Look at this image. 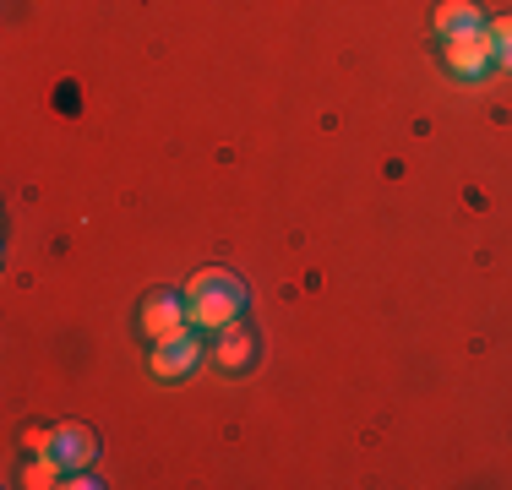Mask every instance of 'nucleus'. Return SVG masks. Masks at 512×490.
I'll return each mask as SVG.
<instances>
[{
	"label": "nucleus",
	"instance_id": "obj_1",
	"mask_svg": "<svg viewBox=\"0 0 512 490\" xmlns=\"http://www.w3.org/2000/svg\"><path fill=\"white\" fill-rule=\"evenodd\" d=\"M186 311H191V327L218 333V327L246 316V284L235 273H224V267H207V273H197L186 284Z\"/></svg>",
	"mask_w": 512,
	"mask_h": 490
},
{
	"label": "nucleus",
	"instance_id": "obj_2",
	"mask_svg": "<svg viewBox=\"0 0 512 490\" xmlns=\"http://www.w3.org/2000/svg\"><path fill=\"white\" fill-rule=\"evenodd\" d=\"M202 354H207V333L202 327H180V333L158 338L148 349V371L158 382H180V376H191L202 365Z\"/></svg>",
	"mask_w": 512,
	"mask_h": 490
},
{
	"label": "nucleus",
	"instance_id": "obj_3",
	"mask_svg": "<svg viewBox=\"0 0 512 490\" xmlns=\"http://www.w3.org/2000/svg\"><path fill=\"white\" fill-rule=\"evenodd\" d=\"M442 66H447V77H458V82H485L496 71V44H491V33H458V39H442Z\"/></svg>",
	"mask_w": 512,
	"mask_h": 490
},
{
	"label": "nucleus",
	"instance_id": "obj_4",
	"mask_svg": "<svg viewBox=\"0 0 512 490\" xmlns=\"http://www.w3.org/2000/svg\"><path fill=\"white\" fill-rule=\"evenodd\" d=\"M142 338L158 343L169 333H180V327H191V311H186V294H169V289H153L148 300H142V316H137Z\"/></svg>",
	"mask_w": 512,
	"mask_h": 490
},
{
	"label": "nucleus",
	"instance_id": "obj_5",
	"mask_svg": "<svg viewBox=\"0 0 512 490\" xmlns=\"http://www.w3.org/2000/svg\"><path fill=\"white\" fill-rule=\"evenodd\" d=\"M207 354H213V365L224 376H240V371H251V365H256V333L246 322H229V327H218V333H213Z\"/></svg>",
	"mask_w": 512,
	"mask_h": 490
},
{
	"label": "nucleus",
	"instance_id": "obj_6",
	"mask_svg": "<svg viewBox=\"0 0 512 490\" xmlns=\"http://www.w3.org/2000/svg\"><path fill=\"white\" fill-rule=\"evenodd\" d=\"M485 22L491 17L480 11V0H442L436 17H431V33L436 39H458V33H480Z\"/></svg>",
	"mask_w": 512,
	"mask_h": 490
},
{
	"label": "nucleus",
	"instance_id": "obj_7",
	"mask_svg": "<svg viewBox=\"0 0 512 490\" xmlns=\"http://www.w3.org/2000/svg\"><path fill=\"white\" fill-rule=\"evenodd\" d=\"M50 452H55L60 463H66V469H88L93 452H99V441H93L88 425L71 420V425H55V447H50Z\"/></svg>",
	"mask_w": 512,
	"mask_h": 490
},
{
	"label": "nucleus",
	"instance_id": "obj_8",
	"mask_svg": "<svg viewBox=\"0 0 512 490\" xmlns=\"http://www.w3.org/2000/svg\"><path fill=\"white\" fill-rule=\"evenodd\" d=\"M485 33H491V44H496V66L512 71V11H507V17H491V22H485Z\"/></svg>",
	"mask_w": 512,
	"mask_h": 490
}]
</instances>
